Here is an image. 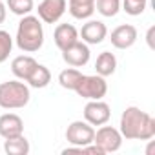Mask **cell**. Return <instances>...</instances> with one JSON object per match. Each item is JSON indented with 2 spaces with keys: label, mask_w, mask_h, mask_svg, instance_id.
<instances>
[{
  "label": "cell",
  "mask_w": 155,
  "mask_h": 155,
  "mask_svg": "<svg viewBox=\"0 0 155 155\" xmlns=\"http://www.w3.org/2000/svg\"><path fill=\"white\" fill-rule=\"evenodd\" d=\"M120 135L130 140H150L155 135V119L137 106H128L120 115Z\"/></svg>",
  "instance_id": "1"
},
{
  "label": "cell",
  "mask_w": 155,
  "mask_h": 155,
  "mask_svg": "<svg viewBox=\"0 0 155 155\" xmlns=\"http://www.w3.org/2000/svg\"><path fill=\"white\" fill-rule=\"evenodd\" d=\"M42 44H44V29L38 17L24 15L17 29V46L26 53H33L38 51Z\"/></svg>",
  "instance_id": "2"
},
{
  "label": "cell",
  "mask_w": 155,
  "mask_h": 155,
  "mask_svg": "<svg viewBox=\"0 0 155 155\" xmlns=\"http://www.w3.org/2000/svg\"><path fill=\"white\" fill-rule=\"evenodd\" d=\"M29 88L18 81L0 82V108L6 110H18L29 102Z\"/></svg>",
  "instance_id": "3"
},
{
  "label": "cell",
  "mask_w": 155,
  "mask_h": 155,
  "mask_svg": "<svg viewBox=\"0 0 155 155\" xmlns=\"http://www.w3.org/2000/svg\"><path fill=\"white\" fill-rule=\"evenodd\" d=\"M79 93V97H84V99H90V101H97V99H102L108 91V84L104 81V77L101 75H84L81 84L77 86L75 90Z\"/></svg>",
  "instance_id": "4"
},
{
  "label": "cell",
  "mask_w": 155,
  "mask_h": 155,
  "mask_svg": "<svg viewBox=\"0 0 155 155\" xmlns=\"http://www.w3.org/2000/svg\"><path fill=\"white\" fill-rule=\"evenodd\" d=\"M93 137H95V130L86 120H73L66 130V139L73 146H81L82 148L86 144H91Z\"/></svg>",
  "instance_id": "5"
},
{
  "label": "cell",
  "mask_w": 155,
  "mask_h": 155,
  "mask_svg": "<svg viewBox=\"0 0 155 155\" xmlns=\"http://www.w3.org/2000/svg\"><path fill=\"white\" fill-rule=\"evenodd\" d=\"M93 142L97 146H101L106 153H111V151H117L122 144V135L119 130H115L113 126H102L95 137H93Z\"/></svg>",
  "instance_id": "6"
},
{
  "label": "cell",
  "mask_w": 155,
  "mask_h": 155,
  "mask_svg": "<svg viewBox=\"0 0 155 155\" xmlns=\"http://www.w3.org/2000/svg\"><path fill=\"white\" fill-rule=\"evenodd\" d=\"M110 115H111L110 106L104 101H101V99L90 101L84 106V119L91 126H102V124H106L110 120Z\"/></svg>",
  "instance_id": "7"
},
{
  "label": "cell",
  "mask_w": 155,
  "mask_h": 155,
  "mask_svg": "<svg viewBox=\"0 0 155 155\" xmlns=\"http://www.w3.org/2000/svg\"><path fill=\"white\" fill-rule=\"evenodd\" d=\"M62 58H64L66 64H69L73 68H81V66L88 64V60H90V48L84 42L77 40L69 48L62 49Z\"/></svg>",
  "instance_id": "8"
},
{
  "label": "cell",
  "mask_w": 155,
  "mask_h": 155,
  "mask_svg": "<svg viewBox=\"0 0 155 155\" xmlns=\"http://www.w3.org/2000/svg\"><path fill=\"white\" fill-rule=\"evenodd\" d=\"M66 11V0H42L38 4V18L46 24L57 22Z\"/></svg>",
  "instance_id": "9"
},
{
  "label": "cell",
  "mask_w": 155,
  "mask_h": 155,
  "mask_svg": "<svg viewBox=\"0 0 155 155\" xmlns=\"http://www.w3.org/2000/svg\"><path fill=\"white\" fill-rule=\"evenodd\" d=\"M137 40V28L131 24H120L111 31V44L117 49H126Z\"/></svg>",
  "instance_id": "10"
},
{
  "label": "cell",
  "mask_w": 155,
  "mask_h": 155,
  "mask_svg": "<svg viewBox=\"0 0 155 155\" xmlns=\"http://www.w3.org/2000/svg\"><path fill=\"white\" fill-rule=\"evenodd\" d=\"M24 131V120L17 113H4L0 115V135L4 139H13L22 135Z\"/></svg>",
  "instance_id": "11"
},
{
  "label": "cell",
  "mask_w": 155,
  "mask_h": 155,
  "mask_svg": "<svg viewBox=\"0 0 155 155\" xmlns=\"http://www.w3.org/2000/svg\"><path fill=\"white\" fill-rule=\"evenodd\" d=\"M81 35H82V40L88 44H101L108 35V28L101 20H90L82 26Z\"/></svg>",
  "instance_id": "12"
},
{
  "label": "cell",
  "mask_w": 155,
  "mask_h": 155,
  "mask_svg": "<svg viewBox=\"0 0 155 155\" xmlns=\"http://www.w3.org/2000/svg\"><path fill=\"white\" fill-rule=\"evenodd\" d=\"M53 38H55V44L58 46V49L62 51V49L69 48L71 44H75L79 40V31H77V28L71 26V24H58L55 28Z\"/></svg>",
  "instance_id": "13"
},
{
  "label": "cell",
  "mask_w": 155,
  "mask_h": 155,
  "mask_svg": "<svg viewBox=\"0 0 155 155\" xmlns=\"http://www.w3.org/2000/svg\"><path fill=\"white\" fill-rule=\"evenodd\" d=\"M37 64H38V62H37L33 57H29V55H18V57H15L13 62H11V71L15 73V77L26 81L28 77L33 73V69L37 68Z\"/></svg>",
  "instance_id": "14"
},
{
  "label": "cell",
  "mask_w": 155,
  "mask_h": 155,
  "mask_svg": "<svg viewBox=\"0 0 155 155\" xmlns=\"http://www.w3.org/2000/svg\"><path fill=\"white\" fill-rule=\"evenodd\" d=\"M115 68H117V58L110 51H102L97 57V60H95V69H97V75H101V77L113 75L115 73Z\"/></svg>",
  "instance_id": "15"
},
{
  "label": "cell",
  "mask_w": 155,
  "mask_h": 155,
  "mask_svg": "<svg viewBox=\"0 0 155 155\" xmlns=\"http://www.w3.org/2000/svg\"><path fill=\"white\" fill-rule=\"evenodd\" d=\"M82 77H84V75H82L79 69H75V68H66V69H62V71L58 73V82H60L62 88L75 91L77 86L81 84Z\"/></svg>",
  "instance_id": "16"
},
{
  "label": "cell",
  "mask_w": 155,
  "mask_h": 155,
  "mask_svg": "<svg viewBox=\"0 0 155 155\" xmlns=\"http://www.w3.org/2000/svg\"><path fill=\"white\" fill-rule=\"evenodd\" d=\"M4 151L8 155H28L29 153V142H28V139L24 135L13 137V139H6Z\"/></svg>",
  "instance_id": "17"
},
{
  "label": "cell",
  "mask_w": 155,
  "mask_h": 155,
  "mask_svg": "<svg viewBox=\"0 0 155 155\" xmlns=\"http://www.w3.org/2000/svg\"><path fill=\"white\" fill-rule=\"evenodd\" d=\"M26 81H28L29 86H33V88H46V86L49 84V81H51V73H49V69H48L46 66L37 64V68L33 69V73L28 77Z\"/></svg>",
  "instance_id": "18"
},
{
  "label": "cell",
  "mask_w": 155,
  "mask_h": 155,
  "mask_svg": "<svg viewBox=\"0 0 155 155\" xmlns=\"http://www.w3.org/2000/svg\"><path fill=\"white\" fill-rule=\"evenodd\" d=\"M97 11L104 17H115L119 8H120V0H95Z\"/></svg>",
  "instance_id": "19"
},
{
  "label": "cell",
  "mask_w": 155,
  "mask_h": 155,
  "mask_svg": "<svg viewBox=\"0 0 155 155\" xmlns=\"http://www.w3.org/2000/svg\"><path fill=\"white\" fill-rule=\"evenodd\" d=\"M8 8L15 13V15H29V11L33 9V0H8Z\"/></svg>",
  "instance_id": "20"
},
{
  "label": "cell",
  "mask_w": 155,
  "mask_h": 155,
  "mask_svg": "<svg viewBox=\"0 0 155 155\" xmlns=\"http://www.w3.org/2000/svg\"><path fill=\"white\" fill-rule=\"evenodd\" d=\"M95 11V4H69V13L75 18H88Z\"/></svg>",
  "instance_id": "21"
},
{
  "label": "cell",
  "mask_w": 155,
  "mask_h": 155,
  "mask_svg": "<svg viewBox=\"0 0 155 155\" xmlns=\"http://www.w3.org/2000/svg\"><path fill=\"white\" fill-rule=\"evenodd\" d=\"M11 48H13V38L8 31L0 29V62L8 60L9 53H11Z\"/></svg>",
  "instance_id": "22"
},
{
  "label": "cell",
  "mask_w": 155,
  "mask_h": 155,
  "mask_svg": "<svg viewBox=\"0 0 155 155\" xmlns=\"http://www.w3.org/2000/svg\"><path fill=\"white\" fill-rule=\"evenodd\" d=\"M122 6L128 15H140L146 9V0H124Z\"/></svg>",
  "instance_id": "23"
},
{
  "label": "cell",
  "mask_w": 155,
  "mask_h": 155,
  "mask_svg": "<svg viewBox=\"0 0 155 155\" xmlns=\"http://www.w3.org/2000/svg\"><path fill=\"white\" fill-rule=\"evenodd\" d=\"M155 26H150V29H148V33H146V42H148V46L151 48V49H155Z\"/></svg>",
  "instance_id": "24"
},
{
  "label": "cell",
  "mask_w": 155,
  "mask_h": 155,
  "mask_svg": "<svg viewBox=\"0 0 155 155\" xmlns=\"http://www.w3.org/2000/svg\"><path fill=\"white\" fill-rule=\"evenodd\" d=\"M73 153L82 155V148H81V146H75V148H66V150H62V155H73Z\"/></svg>",
  "instance_id": "25"
},
{
  "label": "cell",
  "mask_w": 155,
  "mask_h": 155,
  "mask_svg": "<svg viewBox=\"0 0 155 155\" xmlns=\"http://www.w3.org/2000/svg\"><path fill=\"white\" fill-rule=\"evenodd\" d=\"M153 153H155V142L150 140V144H148V148H146V155H153Z\"/></svg>",
  "instance_id": "26"
},
{
  "label": "cell",
  "mask_w": 155,
  "mask_h": 155,
  "mask_svg": "<svg viewBox=\"0 0 155 155\" xmlns=\"http://www.w3.org/2000/svg\"><path fill=\"white\" fill-rule=\"evenodd\" d=\"M4 18H6V6L0 2V24L4 22Z\"/></svg>",
  "instance_id": "27"
},
{
  "label": "cell",
  "mask_w": 155,
  "mask_h": 155,
  "mask_svg": "<svg viewBox=\"0 0 155 155\" xmlns=\"http://www.w3.org/2000/svg\"><path fill=\"white\" fill-rule=\"evenodd\" d=\"M69 4H95V0H69Z\"/></svg>",
  "instance_id": "28"
}]
</instances>
